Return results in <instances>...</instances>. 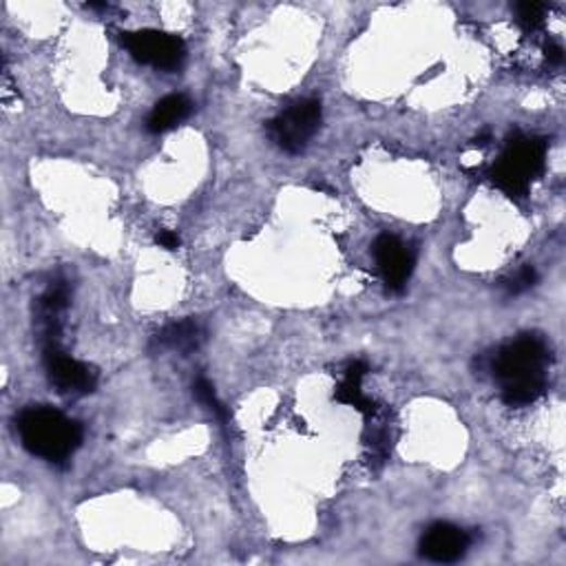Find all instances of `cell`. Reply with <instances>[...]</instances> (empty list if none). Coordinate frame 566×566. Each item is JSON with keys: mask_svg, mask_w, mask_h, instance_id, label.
Listing matches in <instances>:
<instances>
[{"mask_svg": "<svg viewBox=\"0 0 566 566\" xmlns=\"http://www.w3.org/2000/svg\"><path fill=\"white\" fill-rule=\"evenodd\" d=\"M546 58L551 62H555V65H559V62H562V49L559 47H546Z\"/></svg>", "mask_w": 566, "mask_h": 566, "instance_id": "2e32d148", "label": "cell"}, {"mask_svg": "<svg viewBox=\"0 0 566 566\" xmlns=\"http://www.w3.org/2000/svg\"><path fill=\"white\" fill-rule=\"evenodd\" d=\"M467 549L469 536L450 523L431 525L420 538V555L438 564L458 562L461 557H465Z\"/></svg>", "mask_w": 566, "mask_h": 566, "instance_id": "ba28073f", "label": "cell"}, {"mask_svg": "<svg viewBox=\"0 0 566 566\" xmlns=\"http://www.w3.org/2000/svg\"><path fill=\"white\" fill-rule=\"evenodd\" d=\"M193 397H196L209 412H213L219 420H226V418H228V410H226L224 403L217 399L215 388H213L206 379H198V381L193 383Z\"/></svg>", "mask_w": 566, "mask_h": 566, "instance_id": "7c38bea8", "label": "cell"}, {"mask_svg": "<svg viewBox=\"0 0 566 566\" xmlns=\"http://www.w3.org/2000/svg\"><path fill=\"white\" fill-rule=\"evenodd\" d=\"M206 341V328L198 319H181L168 324L155 335V343L160 350H173L179 354H191L200 350Z\"/></svg>", "mask_w": 566, "mask_h": 566, "instance_id": "9c48e42d", "label": "cell"}, {"mask_svg": "<svg viewBox=\"0 0 566 566\" xmlns=\"http://www.w3.org/2000/svg\"><path fill=\"white\" fill-rule=\"evenodd\" d=\"M122 45L129 49V53L142 62V65L162 70V72H177L186 60V45L179 36L158 32V29H142L122 34Z\"/></svg>", "mask_w": 566, "mask_h": 566, "instance_id": "5b68a950", "label": "cell"}, {"mask_svg": "<svg viewBox=\"0 0 566 566\" xmlns=\"http://www.w3.org/2000/svg\"><path fill=\"white\" fill-rule=\"evenodd\" d=\"M155 241L160 248L164 250H177L179 248V237L173 232V230H160L155 235Z\"/></svg>", "mask_w": 566, "mask_h": 566, "instance_id": "9a60e30c", "label": "cell"}, {"mask_svg": "<svg viewBox=\"0 0 566 566\" xmlns=\"http://www.w3.org/2000/svg\"><path fill=\"white\" fill-rule=\"evenodd\" d=\"M549 359V345L536 335H525L502 348L491 365L502 386V401L512 407L536 403L546 390Z\"/></svg>", "mask_w": 566, "mask_h": 566, "instance_id": "6da1fadb", "label": "cell"}, {"mask_svg": "<svg viewBox=\"0 0 566 566\" xmlns=\"http://www.w3.org/2000/svg\"><path fill=\"white\" fill-rule=\"evenodd\" d=\"M365 372H367V365L363 361H354L345 369V379L337 392V399L341 403H348L361 412H369V401L363 397V390H361V381H363Z\"/></svg>", "mask_w": 566, "mask_h": 566, "instance_id": "8fae6325", "label": "cell"}, {"mask_svg": "<svg viewBox=\"0 0 566 566\" xmlns=\"http://www.w3.org/2000/svg\"><path fill=\"white\" fill-rule=\"evenodd\" d=\"M322 117L324 113L319 100H299L268 124L271 140L281 151L297 155L310 144L314 136H317L322 127Z\"/></svg>", "mask_w": 566, "mask_h": 566, "instance_id": "277c9868", "label": "cell"}, {"mask_svg": "<svg viewBox=\"0 0 566 566\" xmlns=\"http://www.w3.org/2000/svg\"><path fill=\"white\" fill-rule=\"evenodd\" d=\"M546 160V142L538 138L516 136L507 142V149L502 151L495 162L491 177L500 191H505L512 198L527 196L531 181L544 171Z\"/></svg>", "mask_w": 566, "mask_h": 566, "instance_id": "3957f363", "label": "cell"}, {"mask_svg": "<svg viewBox=\"0 0 566 566\" xmlns=\"http://www.w3.org/2000/svg\"><path fill=\"white\" fill-rule=\"evenodd\" d=\"M372 253L376 260V268H379L388 290L403 292L414 273V262H416L412 248L405 246L399 237L386 232L376 237Z\"/></svg>", "mask_w": 566, "mask_h": 566, "instance_id": "52a82bcc", "label": "cell"}, {"mask_svg": "<svg viewBox=\"0 0 566 566\" xmlns=\"http://www.w3.org/2000/svg\"><path fill=\"white\" fill-rule=\"evenodd\" d=\"M16 429L23 448L32 456L53 465L70 461L85 438L78 420L47 405L23 410L16 418Z\"/></svg>", "mask_w": 566, "mask_h": 566, "instance_id": "7a4b0ae2", "label": "cell"}, {"mask_svg": "<svg viewBox=\"0 0 566 566\" xmlns=\"http://www.w3.org/2000/svg\"><path fill=\"white\" fill-rule=\"evenodd\" d=\"M514 10H516V16H518V23L525 29L533 32V29H538L544 23L546 8L542 3H518Z\"/></svg>", "mask_w": 566, "mask_h": 566, "instance_id": "4fadbf2b", "label": "cell"}, {"mask_svg": "<svg viewBox=\"0 0 566 566\" xmlns=\"http://www.w3.org/2000/svg\"><path fill=\"white\" fill-rule=\"evenodd\" d=\"M536 281H538L536 268H533V266H527V268H523L514 279L507 281V290H510V294H520V292L533 288Z\"/></svg>", "mask_w": 566, "mask_h": 566, "instance_id": "5bb4252c", "label": "cell"}, {"mask_svg": "<svg viewBox=\"0 0 566 566\" xmlns=\"http://www.w3.org/2000/svg\"><path fill=\"white\" fill-rule=\"evenodd\" d=\"M191 111H193V102L186 96H179V93L166 96L153 106V111L147 120V129L155 136L166 134V131L175 129L177 124H181L188 115H191Z\"/></svg>", "mask_w": 566, "mask_h": 566, "instance_id": "30bf717a", "label": "cell"}, {"mask_svg": "<svg viewBox=\"0 0 566 566\" xmlns=\"http://www.w3.org/2000/svg\"><path fill=\"white\" fill-rule=\"evenodd\" d=\"M45 367L51 386L65 397H87L98 388L96 367L67 356L58 348H45Z\"/></svg>", "mask_w": 566, "mask_h": 566, "instance_id": "8992f818", "label": "cell"}]
</instances>
